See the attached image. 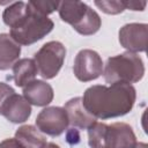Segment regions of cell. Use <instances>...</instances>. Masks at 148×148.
Returning a JSON list of instances; mask_svg holds the SVG:
<instances>
[{
	"mask_svg": "<svg viewBox=\"0 0 148 148\" xmlns=\"http://www.w3.org/2000/svg\"><path fill=\"white\" fill-rule=\"evenodd\" d=\"M136 98L135 89L128 83H113L106 86H91L83 95L84 108L95 117L109 119L128 113Z\"/></svg>",
	"mask_w": 148,
	"mask_h": 148,
	"instance_id": "obj_1",
	"label": "cell"
},
{
	"mask_svg": "<svg viewBox=\"0 0 148 148\" xmlns=\"http://www.w3.org/2000/svg\"><path fill=\"white\" fill-rule=\"evenodd\" d=\"M103 74L105 82L111 84L134 83L143 77V61L138 54L127 51L109 58L106 60Z\"/></svg>",
	"mask_w": 148,
	"mask_h": 148,
	"instance_id": "obj_2",
	"label": "cell"
},
{
	"mask_svg": "<svg viewBox=\"0 0 148 148\" xmlns=\"http://www.w3.org/2000/svg\"><path fill=\"white\" fill-rule=\"evenodd\" d=\"M25 15L10 28V37L20 45H30L46 36L54 27L52 20L27 3Z\"/></svg>",
	"mask_w": 148,
	"mask_h": 148,
	"instance_id": "obj_3",
	"label": "cell"
},
{
	"mask_svg": "<svg viewBox=\"0 0 148 148\" xmlns=\"http://www.w3.org/2000/svg\"><path fill=\"white\" fill-rule=\"evenodd\" d=\"M65 56L66 49L60 42L52 40L44 44L34 58L39 75L46 80L54 77L64 64Z\"/></svg>",
	"mask_w": 148,
	"mask_h": 148,
	"instance_id": "obj_4",
	"label": "cell"
},
{
	"mask_svg": "<svg viewBox=\"0 0 148 148\" xmlns=\"http://www.w3.org/2000/svg\"><path fill=\"white\" fill-rule=\"evenodd\" d=\"M73 71L79 81L88 82L95 80L103 73L102 58L96 51L81 50L74 59Z\"/></svg>",
	"mask_w": 148,
	"mask_h": 148,
	"instance_id": "obj_5",
	"label": "cell"
},
{
	"mask_svg": "<svg viewBox=\"0 0 148 148\" xmlns=\"http://www.w3.org/2000/svg\"><path fill=\"white\" fill-rule=\"evenodd\" d=\"M68 124V117L65 109L59 106L45 108L36 118L37 128L51 136L60 135L66 131Z\"/></svg>",
	"mask_w": 148,
	"mask_h": 148,
	"instance_id": "obj_6",
	"label": "cell"
},
{
	"mask_svg": "<svg viewBox=\"0 0 148 148\" xmlns=\"http://www.w3.org/2000/svg\"><path fill=\"white\" fill-rule=\"evenodd\" d=\"M147 39L148 25L146 23H128L119 30V42L128 52H145Z\"/></svg>",
	"mask_w": 148,
	"mask_h": 148,
	"instance_id": "obj_7",
	"label": "cell"
},
{
	"mask_svg": "<svg viewBox=\"0 0 148 148\" xmlns=\"http://www.w3.org/2000/svg\"><path fill=\"white\" fill-rule=\"evenodd\" d=\"M136 138L132 127L125 123H113L106 126L104 148H134Z\"/></svg>",
	"mask_w": 148,
	"mask_h": 148,
	"instance_id": "obj_8",
	"label": "cell"
},
{
	"mask_svg": "<svg viewBox=\"0 0 148 148\" xmlns=\"http://www.w3.org/2000/svg\"><path fill=\"white\" fill-rule=\"evenodd\" d=\"M65 111L68 117V123L73 127L81 130H89L92 125L97 123L96 118L84 108L82 98L75 97L69 99L65 104Z\"/></svg>",
	"mask_w": 148,
	"mask_h": 148,
	"instance_id": "obj_9",
	"label": "cell"
},
{
	"mask_svg": "<svg viewBox=\"0 0 148 148\" xmlns=\"http://www.w3.org/2000/svg\"><path fill=\"white\" fill-rule=\"evenodd\" d=\"M1 114L9 121L14 124L23 123L28 120L31 114V106L30 103L21 95L13 94L7 102L5 103Z\"/></svg>",
	"mask_w": 148,
	"mask_h": 148,
	"instance_id": "obj_10",
	"label": "cell"
},
{
	"mask_svg": "<svg viewBox=\"0 0 148 148\" xmlns=\"http://www.w3.org/2000/svg\"><path fill=\"white\" fill-rule=\"evenodd\" d=\"M23 97L30 104L45 106L53 99V89L49 83L42 80H32L23 87Z\"/></svg>",
	"mask_w": 148,
	"mask_h": 148,
	"instance_id": "obj_11",
	"label": "cell"
},
{
	"mask_svg": "<svg viewBox=\"0 0 148 148\" xmlns=\"http://www.w3.org/2000/svg\"><path fill=\"white\" fill-rule=\"evenodd\" d=\"M21 53V46L9 34H0V71L13 67Z\"/></svg>",
	"mask_w": 148,
	"mask_h": 148,
	"instance_id": "obj_12",
	"label": "cell"
},
{
	"mask_svg": "<svg viewBox=\"0 0 148 148\" xmlns=\"http://www.w3.org/2000/svg\"><path fill=\"white\" fill-rule=\"evenodd\" d=\"M89 9V6L86 5L82 1H61L58 10L61 20L72 27H75L87 14V10Z\"/></svg>",
	"mask_w": 148,
	"mask_h": 148,
	"instance_id": "obj_13",
	"label": "cell"
},
{
	"mask_svg": "<svg viewBox=\"0 0 148 148\" xmlns=\"http://www.w3.org/2000/svg\"><path fill=\"white\" fill-rule=\"evenodd\" d=\"M38 69L34 59L23 58L13 65V79L17 87H24L37 75Z\"/></svg>",
	"mask_w": 148,
	"mask_h": 148,
	"instance_id": "obj_14",
	"label": "cell"
},
{
	"mask_svg": "<svg viewBox=\"0 0 148 148\" xmlns=\"http://www.w3.org/2000/svg\"><path fill=\"white\" fill-rule=\"evenodd\" d=\"M15 139L24 148H42L46 143L45 136L32 125L21 126L15 133Z\"/></svg>",
	"mask_w": 148,
	"mask_h": 148,
	"instance_id": "obj_15",
	"label": "cell"
},
{
	"mask_svg": "<svg viewBox=\"0 0 148 148\" xmlns=\"http://www.w3.org/2000/svg\"><path fill=\"white\" fill-rule=\"evenodd\" d=\"M101 24H102V22H101L99 15L94 9H91L89 7L84 17L73 28L79 34H81L83 36H89V35H94L95 32H97L101 28Z\"/></svg>",
	"mask_w": 148,
	"mask_h": 148,
	"instance_id": "obj_16",
	"label": "cell"
},
{
	"mask_svg": "<svg viewBox=\"0 0 148 148\" xmlns=\"http://www.w3.org/2000/svg\"><path fill=\"white\" fill-rule=\"evenodd\" d=\"M28 6L23 1H16L13 2L10 6H8L2 14V18L5 24H7L9 28L14 27L27 13Z\"/></svg>",
	"mask_w": 148,
	"mask_h": 148,
	"instance_id": "obj_17",
	"label": "cell"
},
{
	"mask_svg": "<svg viewBox=\"0 0 148 148\" xmlns=\"http://www.w3.org/2000/svg\"><path fill=\"white\" fill-rule=\"evenodd\" d=\"M106 126L104 123H96L88 130V143L90 148H104Z\"/></svg>",
	"mask_w": 148,
	"mask_h": 148,
	"instance_id": "obj_18",
	"label": "cell"
},
{
	"mask_svg": "<svg viewBox=\"0 0 148 148\" xmlns=\"http://www.w3.org/2000/svg\"><path fill=\"white\" fill-rule=\"evenodd\" d=\"M95 5L102 12H104L106 14H111V15L119 14L126 9L125 1H123V0H111V1L102 0V1H95Z\"/></svg>",
	"mask_w": 148,
	"mask_h": 148,
	"instance_id": "obj_19",
	"label": "cell"
},
{
	"mask_svg": "<svg viewBox=\"0 0 148 148\" xmlns=\"http://www.w3.org/2000/svg\"><path fill=\"white\" fill-rule=\"evenodd\" d=\"M29 5L35 8L40 14L47 16L49 14L53 13L56 9H58L60 2L59 1H46V0H31L29 1Z\"/></svg>",
	"mask_w": 148,
	"mask_h": 148,
	"instance_id": "obj_20",
	"label": "cell"
},
{
	"mask_svg": "<svg viewBox=\"0 0 148 148\" xmlns=\"http://www.w3.org/2000/svg\"><path fill=\"white\" fill-rule=\"evenodd\" d=\"M13 94H15V91L10 86H8L3 82H0V114H1V111H2L5 103L7 102V99Z\"/></svg>",
	"mask_w": 148,
	"mask_h": 148,
	"instance_id": "obj_21",
	"label": "cell"
},
{
	"mask_svg": "<svg viewBox=\"0 0 148 148\" xmlns=\"http://www.w3.org/2000/svg\"><path fill=\"white\" fill-rule=\"evenodd\" d=\"M66 139H67V142L71 143V145H76V143H79V141H80V134H79V131H77L75 127L69 128V130L67 131Z\"/></svg>",
	"mask_w": 148,
	"mask_h": 148,
	"instance_id": "obj_22",
	"label": "cell"
},
{
	"mask_svg": "<svg viewBox=\"0 0 148 148\" xmlns=\"http://www.w3.org/2000/svg\"><path fill=\"white\" fill-rule=\"evenodd\" d=\"M146 5H147V1H135V0L125 1V7L132 10H143Z\"/></svg>",
	"mask_w": 148,
	"mask_h": 148,
	"instance_id": "obj_23",
	"label": "cell"
},
{
	"mask_svg": "<svg viewBox=\"0 0 148 148\" xmlns=\"http://www.w3.org/2000/svg\"><path fill=\"white\" fill-rule=\"evenodd\" d=\"M0 148H24V147L14 138V139H6L1 141Z\"/></svg>",
	"mask_w": 148,
	"mask_h": 148,
	"instance_id": "obj_24",
	"label": "cell"
},
{
	"mask_svg": "<svg viewBox=\"0 0 148 148\" xmlns=\"http://www.w3.org/2000/svg\"><path fill=\"white\" fill-rule=\"evenodd\" d=\"M42 148H60L58 145H56V143H53V142H46Z\"/></svg>",
	"mask_w": 148,
	"mask_h": 148,
	"instance_id": "obj_25",
	"label": "cell"
},
{
	"mask_svg": "<svg viewBox=\"0 0 148 148\" xmlns=\"http://www.w3.org/2000/svg\"><path fill=\"white\" fill-rule=\"evenodd\" d=\"M134 148H148V145L147 143H143V142H139L135 145Z\"/></svg>",
	"mask_w": 148,
	"mask_h": 148,
	"instance_id": "obj_26",
	"label": "cell"
}]
</instances>
